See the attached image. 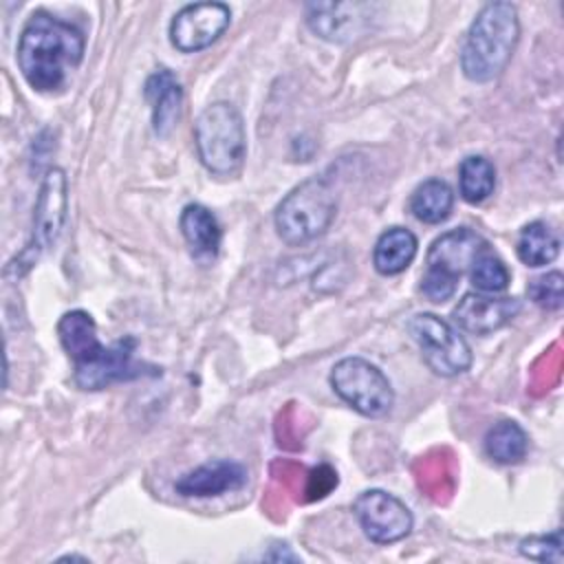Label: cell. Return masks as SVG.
Segmentation results:
<instances>
[{"mask_svg": "<svg viewBox=\"0 0 564 564\" xmlns=\"http://www.w3.org/2000/svg\"><path fill=\"white\" fill-rule=\"evenodd\" d=\"M245 482H247L245 465L227 458H216L176 478L174 491L185 498H212V496L240 489Z\"/></svg>", "mask_w": 564, "mask_h": 564, "instance_id": "obj_13", "label": "cell"}, {"mask_svg": "<svg viewBox=\"0 0 564 564\" xmlns=\"http://www.w3.org/2000/svg\"><path fill=\"white\" fill-rule=\"evenodd\" d=\"M416 249L419 240L410 229L390 227L375 242L372 264L381 275H399L412 264Z\"/></svg>", "mask_w": 564, "mask_h": 564, "instance_id": "obj_17", "label": "cell"}, {"mask_svg": "<svg viewBox=\"0 0 564 564\" xmlns=\"http://www.w3.org/2000/svg\"><path fill=\"white\" fill-rule=\"evenodd\" d=\"M520 311L522 302L518 297H496L489 293L469 291L454 306L452 319L465 333L491 335L505 328Z\"/></svg>", "mask_w": 564, "mask_h": 564, "instance_id": "obj_12", "label": "cell"}, {"mask_svg": "<svg viewBox=\"0 0 564 564\" xmlns=\"http://www.w3.org/2000/svg\"><path fill=\"white\" fill-rule=\"evenodd\" d=\"M496 189V167L482 154H469L458 165V192L460 196L478 205L487 200Z\"/></svg>", "mask_w": 564, "mask_h": 564, "instance_id": "obj_21", "label": "cell"}, {"mask_svg": "<svg viewBox=\"0 0 564 564\" xmlns=\"http://www.w3.org/2000/svg\"><path fill=\"white\" fill-rule=\"evenodd\" d=\"M145 99L152 108V130L156 137H170L181 119L183 88L170 68H159L145 79Z\"/></svg>", "mask_w": 564, "mask_h": 564, "instance_id": "obj_15", "label": "cell"}, {"mask_svg": "<svg viewBox=\"0 0 564 564\" xmlns=\"http://www.w3.org/2000/svg\"><path fill=\"white\" fill-rule=\"evenodd\" d=\"M520 40L518 9L511 2H489L471 20L460 48L463 75L487 84L502 75Z\"/></svg>", "mask_w": 564, "mask_h": 564, "instance_id": "obj_3", "label": "cell"}, {"mask_svg": "<svg viewBox=\"0 0 564 564\" xmlns=\"http://www.w3.org/2000/svg\"><path fill=\"white\" fill-rule=\"evenodd\" d=\"M337 214V196L333 187L319 178H306L295 185L275 207L273 225L278 236L291 245L302 247L330 227Z\"/></svg>", "mask_w": 564, "mask_h": 564, "instance_id": "obj_5", "label": "cell"}, {"mask_svg": "<svg viewBox=\"0 0 564 564\" xmlns=\"http://www.w3.org/2000/svg\"><path fill=\"white\" fill-rule=\"evenodd\" d=\"M469 282L474 284V289L478 293H502L507 291L509 282H511V273L507 269V264L491 251V247H487L485 251H480L474 260V264L469 267Z\"/></svg>", "mask_w": 564, "mask_h": 564, "instance_id": "obj_22", "label": "cell"}, {"mask_svg": "<svg viewBox=\"0 0 564 564\" xmlns=\"http://www.w3.org/2000/svg\"><path fill=\"white\" fill-rule=\"evenodd\" d=\"M520 553L533 562H562V535L560 531L529 535L520 542Z\"/></svg>", "mask_w": 564, "mask_h": 564, "instance_id": "obj_24", "label": "cell"}, {"mask_svg": "<svg viewBox=\"0 0 564 564\" xmlns=\"http://www.w3.org/2000/svg\"><path fill=\"white\" fill-rule=\"evenodd\" d=\"M489 242L469 227H458L434 238L425 253V271L421 278V291L430 302L449 300L460 278L469 271L476 256L485 251Z\"/></svg>", "mask_w": 564, "mask_h": 564, "instance_id": "obj_6", "label": "cell"}, {"mask_svg": "<svg viewBox=\"0 0 564 564\" xmlns=\"http://www.w3.org/2000/svg\"><path fill=\"white\" fill-rule=\"evenodd\" d=\"M527 295L544 311H560L564 304V278L560 271H546L533 278L527 286Z\"/></svg>", "mask_w": 564, "mask_h": 564, "instance_id": "obj_23", "label": "cell"}, {"mask_svg": "<svg viewBox=\"0 0 564 564\" xmlns=\"http://www.w3.org/2000/svg\"><path fill=\"white\" fill-rule=\"evenodd\" d=\"M194 145L203 167L216 176H234L247 156V132L240 110L229 101H214L194 123Z\"/></svg>", "mask_w": 564, "mask_h": 564, "instance_id": "obj_4", "label": "cell"}, {"mask_svg": "<svg viewBox=\"0 0 564 564\" xmlns=\"http://www.w3.org/2000/svg\"><path fill=\"white\" fill-rule=\"evenodd\" d=\"M368 9L359 2H311L306 4V24L322 40L348 42L361 33Z\"/></svg>", "mask_w": 564, "mask_h": 564, "instance_id": "obj_14", "label": "cell"}, {"mask_svg": "<svg viewBox=\"0 0 564 564\" xmlns=\"http://www.w3.org/2000/svg\"><path fill=\"white\" fill-rule=\"evenodd\" d=\"M485 454L498 465H518L529 452V436L516 421H498L485 434Z\"/></svg>", "mask_w": 564, "mask_h": 564, "instance_id": "obj_18", "label": "cell"}, {"mask_svg": "<svg viewBox=\"0 0 564 564\" xmlns=\"http://www.w3.org/2000/svg\"><path fill=\"white\" fill-rule=\"evenodd\" d=\"M68 216V178L62 167H48L37 192L33 209V231L26 247L7 264V269L22 267L26 271L35 264L42 251L51 249L66 223Z\"/></svg>", "mask_w": 564, "mask_h": 564, "instance_id": "obj_8", "label": "cell"}, {"mask_svg": "<svg viewBox=\"0 0 564 564\" xmlns=\"http://www.w3.org/2000/svg\"><path fill=\"white\" fill-rule=\"evenodd\" d=\"M454 207V192L441 178L423 181L410 196V212L425 225H438L449 218Z\"/></svg>", "mask_w": 564, "mask_h": 564, "instance_id": "obj_20", "label": "cell"}, {"mask_svg": "<svg viewBox=\"0 0 564 564\" xmlns=\"http://www.w3.org/2000/svg\"><path fill=\"white\" fill-rule=\"evenodd\" d=\"M516 253L527 267H546L560 256V236L551 229V225L533 220L520 229Z\"/></svg>", "mask_w": 564, "mask_h": 564, "instance_id": "obj_19", "label": "cell"}, {"mask_svg": "<svg viewBox=\"0 0 564 564\" xmlns=\"http://www.w3.org/2000/svg\"><path fill=\"white\" fill-rule=\"evenodd\" d=\"M355 518L364 535L375 544L403 540L414 524L412 511L397 496L383 489H366L352 502Z\"/></svg>", "mask_w": 564, "mask_h": 564, "instance_id": "obj_10", "label": "cell"}, {"mask_svg": "<svg viewBox=\"0 0 564 564\" xmlns=\"http://www.w3.org/2000/svg\"><path fill=\"white\" fill-rule=\"evenodd\" d=\"M178 225L194 258L214 260L218 256L223 229L212 209H207L200 203H189L183 207Z\"/></svg>", "mask_w": 564, "mask_h": 564, "instance_id": "obj_16", "label": "cell"}, {"mask_svg": "<svg viewBox=\"0 0 564 564\" xmlns=\"http://www.w3.org/2000/svg\"><path fill=\"white\" fill-rule=\"evenodd\" d=\"M57 337L73 361V379L82 390H104L112 383L139 377H156L159 370L137 361V339L123 337L106 346L97 337V324L90 313L75 308L59 317Z\"/></svg>", "mask_w": 564, "mask_h": 564, "instance_id": "obj_1", "label": "cell"}, {"mask_svg": "<svg viewBox=\"0 0 564 564\" xmlns=\"http://www.w3.org/2000/svg\"><path fill=\"white\" fill-rule=\"evenodd\" d=\"M84 33L46 11H35L18 40V66L37 93H57L84 57Z\"/></svg>", "mask_w": 564, "mask_h": 564, "instance_id": "obj_2", "label": "cell"}, {"mask_svg": "<svg viewBox=\"0 0 564 564\" xmlns=\"http://www.w3.org/2000/svg\"><path fill=\"white\" fill-rule=\"evenodd\" d=\"M408 333L421 348L423 361L434 375L456 377L469 370L471 348L465 337L434 313H416L408 319Z\"/></svg>", "mask_w": 564, "mask_h": 564, "instance_id": "obj_9", "label": "cell"}, {"mask_svg": "<svg viewBox=\"0 0 564 564\" xmlns=\"http://www.w3.org/2000/svg\"><path fill=\"white\" fill-rule=\"evenodd\" d=\"M231 11L225 2H194L174 13L170 42L181 53H198L212 46L229 26Z\"/></svg>", "mask_w": 564, "mask_h": 564, "instance_id": "obj_11", "label": "cell"}, {"mask_svg": "<svg viewBox=\"0 0 564 564\" xmlns=\"http://www.w3.org/2000/svg\"><path fill=\"white\" fill-rule=\"evenodd\" d=\"M330 388L355 412L368 419L386 416L394 405L390 379L364 357H344L330 368Z\"/></svg>", "mask_w": 564, "mask_h": 564, "instance_id": "obj_7", "label": "cell"}]
</instances>
